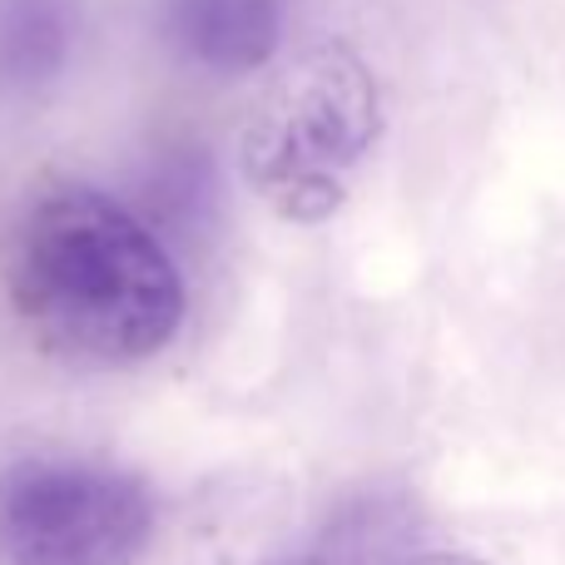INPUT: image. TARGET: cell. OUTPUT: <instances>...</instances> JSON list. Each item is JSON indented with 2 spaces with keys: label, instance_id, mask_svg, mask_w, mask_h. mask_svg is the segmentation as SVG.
Segmentation results:
<instances>
[{
  "label": "cell",
  "instance_id": "1",
  "mask_svg": "<svg viewBox=\"0 0 565 565\" xmlns=\"http://www.w3.org/2000/svg\"><path fill=\"white\" fill-rule=\"evenodd\" d=\"M10 292L40 342L95 367L154 358L184 322V278L159 234L75 179L25 204L10 234Z\"/></svg>",
  "mask_w": 565,
  "mask_h": 565
},
{
  "label": "cell",
  "instance_id": "2",
  "mask_svg": "<svg viewBox=\"0 0 565 565\" xmlns=\"http://www.w3.org/2000/svg\"><path fill=\"white\" fill-rule=\"evenodd\" d=\"M154 536V497L95 457H20L0 471L6 565H135Z\"/></svg>",
  "mask_w": 565,
  "mask_h": 565
},
{
  "label": "cell",
  "instance_id": "3",
  "mask_svg": "<svg viewBox=\"0 0 565 565\" xmlns=\"http://www.w3.org/2000/svg\"><path fill=\"white\" fill-rule=\"evenodd\" d=\"M377 129V95L352 55L322 50L248 129V174L292 218H322Z\"/></svg>",
  "mask_w": 565,
  "mask_h": 565
},
{
  "label": "cell",
  "instance_id": "4",
  "mask_svg": "<svg viewBox=\"0 0 565 565\" xmlns=\"http://www.w3.org/2000/svg\"><path fill=\"white\" fill-rule=\"evenodd\" d=\"M288 0H154V30L204 75H248L274 60Z\"/></svg>",
  "mask_w": 565,
  "mask_h": 565
},
{
  "label": "cell",
  "instance_id": "5",
  "mask_svg": "<svg viewBox=\"0 0 565 565\" xmlns=\"http://www.w3.org/2000/svg\"><path fill=\"white\" fill-rule=\"evenodd\" d=\"M412 511L397 497L342 501L318 531L268 565H412Z\"/></svg>",
  "mask_w": 565,
  "mask_h": 565
},
{
  "label": "cell",
  "instance_id": "6",
  "mask_svg": "<svg viewBox=\"0 0 565 565\" xmlns=\"http://www.w3.org/2000/svg\"><path fill=\"white\" fill-rule=\"evenodd\" d=\"M79 0H0V95H30L70 65Z\"/></svg>",
  "mask_w": 565,
  "mask_h": 565
},
{
  "label": "cell",
  "instance_id": "7",
  "mask_svg": "<svg viewBox=\"0 0 565 565\" xmlns=\"http://www.w3.org/2000/svg\"><path fill=\"white\" fill-rule=\"evenodd\" d=\"M145 194H149V209L159 218H169V224H189V218L199 224V214L214 199V179H209L204 154L199 149H179V159H164L159 174L149 169Z\"/></svg>",
  "mask_w": 565,
  "mask_h": 565
},
{
  "label": "cell",
  "instance_id": "8",
  "mask_svg": "<svg viewBox=\"0 0 565 565\" xmlns=\"http://www.w3.org/2000/svg\"><path fill=\"white\" fill-rule=\"evenodd\" d=\"M412 565H491V561H477V556H461V551H437V556H417Z\"/></svg>",
  "mask_w": 565,
  "mask_h": 565
}]
</instances>
